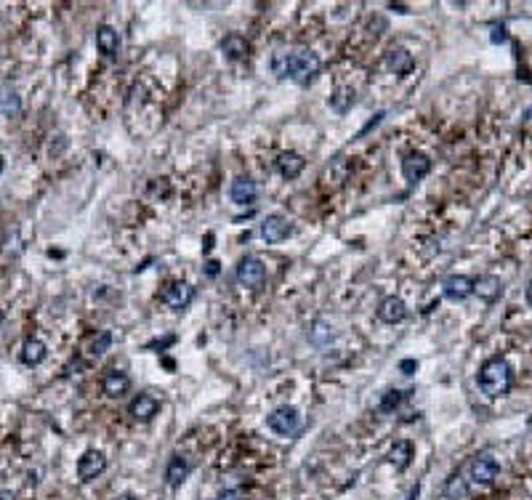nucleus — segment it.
I'll return each instance as SVG.
<instances>
[{"label": "nucleus", "instance_id": "obj_1", "mask_svg": "<svg viewBox=\"0 0 532 500\" xmlns=\"http://www.w3.org/2000/svg\"><path fill=\"white\" fill-rule=\"evenodd\" d=\"M272 70L277 77H288L296 86H309L322 70V61L309 48H293V51H277L272 59Z\"/></svg>", "mask_w": 532, "mask_h": 500}, {"label": "nucleus", "instance_id": "obj_2", "mask_svg": "<svg viewBox=\"0 0 532 500\" xmlns=\"http://www.w3.org/2000/svg\"><path fill=\"white\" fill-rule=\"evenodd\" d=\"M511 383H514V370H511L508 360L492 357V360H487L482 364V370H479V389H482L485 396L501 399V396L511 392Z\"/></svg>", "mask_w": 532, "mask_h": 500}, {"label": "nucleus", "instance_id": "obj_3", "mask_svg": "<svg viewBox=\"0 0 532 500\" xmlns=\"http://www.w3.org/2000/svg\"><path fill=\"white\" fill-rule=\"evenodd\" d=\"M498 471H501V466H498V460L492 458V455H476V458H471L466 466H463V474H466V479H469V485L471 487H487V485H492L495 479H498Z\"/></svg>", "mask_w": 532, "mask_h": 500}, {"label": "nucleus", "instance_id": "obj_4", "mask_svg": "<svg viewBox=\"0 0 532 500\" xmlns=\"http://www.w3.org/2000/svg\"><path fill=\"white\" fill-rule=\"evenodd\" d=\"M266 426L272 428L274 434H280V437H296L301 428H304V418H301V412L296 408H277L266 418Z\"/></svg>", "mask_w": 532, "mask_h": 500}, {"label": "nucleus", "instance_id": "obj_5", "mask_svg": "<svg viewBox=\"0 0 532 500\" xmlns=\"http://www.w3.org/2000/svg\"><path fill=\"white\" fill-rule=\"evenodd\" d=\"M237 282L243 288L259 290L264 282H266V266L261 264V258L256 256H245L240 264H237Z\"/></svg>", "mask_w": 532, "mask_h": 500}, {"label": "nucleus", "instance_id": "obj_6", "mask_svg": "<svg viewBox=\"0 0 532 500\" xmlns=\"http://www.w3.org/2000/svg\"><path fill=\"white\" fill-rule=\"evenodd\" d=\"M290 232H293L290 221L285 218V216H280V213H272V216H266V218L261 221V229H259V234L269 245H277V243H282V240H288Z\"/></svg>", "mask_w": 532, "mask_h": 500}, {"label": "nucleus", "instance_id": "obj_7", "mask_svg": "<svg viewBox=\"0 0 532 500\" xmlns=\"http://www.w3.org/2000/svg\"><path fill=\"white\" fill-rule=\"evenodd\" d=\"M160 298H163V303L170 306L173 312H182V309H186L189 303L195 301V288L186 285V282H170V285H166Z\"/></svg>", "mask_w": 532, "mask_h": 500}, {"label": "nucleus", "instance_id": "obj_8", "mask_svg": "<svg viewBox=\"0 0 532 500\" xmlns=\"http://www.w3.org/2000/svg\"><path fill=\"white\" fill-rule=\"evenodd\" d=\"M106 469V458L99 450H88L83 453V458L77 460V476L80 482H93L96 476H102Z\"/></svg>", "mask_w": 532, "mask_h": 500}, {"label": "nucleus", "instance_id": "obj_9", "mask_svg": "<svg viewBox=\"0 0 532 500\" xmlns=\"http://www.w3.org/2000/svg\"><path fill=\"white\" fill-rule=\"evenodd\" d=\"M428 170H431V160H428V154H424V152H410V154L402 160V176L410 184H418Z\"/></svg>", "mask_w": 532, "mask_h": 500}, {"label": "nucleus", "instance_id": "obj_10", "mask_svg": "<svg viewBox=\"0 0 532 500\" xmlns=\"http://www.w3.org/2000/svg\"><path fill=\"white\" fill-rule=\"evenodd\" d=\"M229 195H232V202L237 205H253L259 197V186L250 176H237L229 186Z\"/></svg>", "mask_w": 532, "mask_h": 500}, {"label": "nucleus", "instance_id": "obj_11", "mask_svg": "<svg viewBox=\"0 0 532 500\" xmlns=\"http://www.w3.org/2000/svg\"><path fill=\"white\" fill-rule=\"evenodd\" d=\"M442 288H444V296L450 301H466L469 296H474V280L466 274H450Z\"/></svg>", "mask_w": 532, "mask_h": 500}, {"label": "nucleus", "instance_id": "obj_12", "mask_svg": "<svg viewBox=\"0 0 532 500\" xmlns=\"http://www.w3.org/2000/svg\"><path fill=\"white\" fill-rule=\"evenodd\" d=\"M408 317V303L402 301L399 296H386L383 301L378 303V319L386 322V325H396Z\"/></svg>", "mask_w": 532, "mask_h": 500}, {"label": "nucleus", "instance_id": "obj_13", "mask_svg": "<svg viewBox=\"0 0 532 500\" xmlns=\"http://www.w3.org/2000/svg\"><path fill=\"white\" fill-rule=\"evenodd\" d=\"M157 410H160V399L152 394H138L134 402H131V408L128 412L134 415V421H141V424H147V421H152L154 415H157Z\"/></svg>", "mask_w": 532, "mask_h": 500}, {"label": "nucleus", "instance_id": "obj_14", "mask_svg": "<svg viewBox=\"0 0 532 500\" xmlns=\"http://www.w3.org/2000/svg\"><path fill=\"white\" fill-rule=\"evenodd\" d=\"M474 293H476L482 301H495V298H501V293H503L501 277H495V274H482V277H476V280H474Z\"/></svg>", "mask_w": 532, "mask_h": 500}, {"label": "nucleus", "instance_id": "obj_15", "mask_svg": "<svg viewBox=\"0 0 532 500\" xmlns=\"http://www.w3.org/2000/svg\"><path fill=\"white\" fill-rule=\"evenodd\" d=\"M386 67H389L396 77H405L412 67H415V59H412L410 51H405V48H392V51L386 54Z\"/></svg>", "mask_w": 532, "mask_h": 500}, {"label": "nucleus", "instance_id": "obj_16", "mask_svg": "<svg viewBox=\"0 0 532 500\" xmlns=\"http://www.w3.org/2000/svg\"><path fill=\"white\" fill-rule=\"evenodd\" d=\"M96 48L104 56H118V51H120V35H118V30L109 27V24H102L96 30Z\"/></svg>", "mask_w": 532, "mask_h": 500}, {"label": "nucleus", "instance_id": "obj_17", "mask_svg": "<svg viewBox=\"0 0 532 500\" xmlns=\"http://www.w3.org/2000/svg\"><path fill=\"white\" fill-rule=\"evenodd\" d=\"M102 389H104L106 396L118 399V396H122L131 389V378H128L122 370H109L104 376V380H102Z\"/></svg>", "mask_w": 532, "mask_h": 500}, {"label": "nucleus", "instance_id": "obj_18", "mask_svg": "<svg viewBox=\"0 0 532 500\" xmlns=\"http://www.w3.org/2000/svg\"><path fill=\"white\" fill-rule=\"evenodd\" d=\"M248 51H250L248 40H245L243 35H237V32H232V35H227V38L221 40V54L232 61L245 59V56H248Z\"/></svg>", "mask_w": 532, "mask_h": 500}, {"label": "nucleus", "instance_id": "obj_19", "mask_svg": "<svg viewBox=\"0 0 532 500\" xmlns=\"http://www.w3.org/2000/svg\"><path fill=\"white\" fill-rule=\"evenodd\" d=\"M189 471H192V466H189V460L184 458V455H173L170 460H168V469H166V482L170 487H179L189 476Z\"/></svg>", "mask_w": 532, "mask_h": 500}, {"label": "nucleus", "instance_id": "obj_20", "mask_svg": "<svg viewBox=\"0 0 532 500\" xmlns=\"http://www.w3.org/2000/svg\"><path fill=\"white\" fill-rule=\"evenodd\" d=\"M469 492H471V485H469L463 469L456 471V474L444 482V498L447 500H463V498H469Z\"/></svg>", "mask_w": 532, "mask_h": 500}, {"label": "nucleus", "instance_id": "obj_21", "mask_svg": "<svg viewBox=\"0 0 532 500\" xmlns=\"http://www.w3.org/2000/svg\"><path fill=\"white\" fill-rule=\"evenodd\" d=\"M46 357H48V349L40 338H27V341H24V346H22V362L27 364V367H38Z\"/></svg>", "mask_w": 532, "mask_h": 500}, {"label": "nucleus", "instance_id": "obj_22", "mask_svg": "<svg viewBox=\"0 0 532 500\" xmlns=\"http://www.w3.org/2000/svg\"><path fill=\"white\" fill-rule=\"evenodd\" d=\"M306 160L298 154V152H285V154H280V160H277V170L285 176V179H296L301 170H304Z\"/></svg>", "mask_w": 532, "mask_h": 500}, {"label": "nucleus", "instance_id": "obj_23", "mask_svg": "<svg viewBox=\"0 0 532 500\" xmlns=\"http://www.w3.org/2000/svg\"><path fill=\"white\" fill-rule=\"evenodd\" d=\"M410 460H412V444L410 442L408 439L394 442V447L389 450V463H392L396 471H405L408 466H410Z\"/></svg>", "mask_w": 532, "mask_h": 500}, {"label": "nucleus", "instance_id": "obj_24", "mask_svg": "<svg viewBox=\"0 0 532 500\" xmlns=\"http://www.w3.org/2000/svg\"><path fill=\"white\" fill-rule=\"evenodd\" d=\"M22 112V99L14 88H0V115L3 118H16Z\"/></svg>", "mask_w": 532, "mask_h": 500}, {"label": "nucleus", "instance_id": "obj_25", "mask_svg": "<svg viewBox=\"0 0 532 500\" xmlns=\"http://www.w3.org/2000/svg\"><path fill=\"white\" fill-rule=\"evenodd\" d=\"M330 106L335 112H349L354 106V91L351 88H338V91L330 96Z\"/></svg>", "mask_w": 532, "mask_h": 500}, {"label": "nucleus", "instance_id": "obj_26", "mask_svg": "<svg viewBox=\"0 0 532 500\" xmlns=\"http://www.w3.org/2000/svg\"><path fill=\"white\" fill-rule=\"evenodd\" d=\"M330 179H333V184H344L346 179H349V163H346L344 157H338L333 166L328 168V173H325V182L330 184Z\"/></svg>", "mask_w": 532, "mask_h": 500}, {"label": "nucleus", "instance_id": "obj_27", "mask_svg": "<svg viewBox=\"0 0 532 500\" xmlns=\"http://www.w3.org/2000/svg\"><path fill=\"white\" fill-rule=\"evenodd\" d=\"M109 346H112V333H109V330H102V333H99L91 341L88 351H91L93 357H102V354H106V351H109Z\"/></svg>", "mask_w": 532, "mask_h": 500}, {"label": "nucleus", "instance_id": "obj_28", "mask_svg": "<svg viewBox=\"0 0 532 500\" xmlns=\"http://www.w3.org/2000/svg\"><path fill=\"white\" fill-rule=\"evenodd\" d=\"M402 399H405V394H402V392H396V389L386 392L383 399H380V412H394V410L402 405Z\"/></svg>", "mask_w": 532, "mask_h": 500}, {"label": "nucleus", "instance_id": "obj_29", "mask_svg": "<svg viewBox=\"0 0 532 500\" xmlns=\"http://www.w3.org/2000/svg\"><path fill=\"white\" fill-rule=\"evenodd\" d=\"M309 338H312L314 346H325V344L333 338V333H330V328H328L325 322H314V330L309 333Z\"/></svg>", "mask_w": 532, "mask_h": 500}, {"label": "nucleus", "instance_id": "obj_30", "mask_svg": "<svg viewBox=\"0 0 532 500\" xmlns=\"http://www.w3.org/2000/svg\"><path fill=\"white\" fill-rule=\"evenodd\" d=\"M399 370H402L405 376H412V373L418 370V362H415V360H402V362H399Z\"/></svg>", "mask_w": 532, "mask_h": 500}, {"label": "nucleus", "instance_id": "obj_31", "mask_svg": "<svg viewBox=\"0 0 532 500\" xmlns=\"http://www.w3.org/2000/svg\"><path fill=\"white\" fill-rule=\"evenodd\" d=\"M216 500H243V492L240 490H224Z\"/></svg>", "mask_w": 532, "mask_h": 500}, {"label": "nucleus", "instance_id": "obj_32", "mask_svg": "<svg viewBox=\"0 0 532 500\" xmlns=\"http://www.w3.org/2000/svg\"><path fill=\"white\" fill-rule=\"evenodd\" d=\"M506 38H508V35H506V27H495V30H492V43H506Z\"/></svg>", "mask_w": 532, "mask_h": 500}, {"label": "nucleus", "instance_id": "obj_33", "mask_svg": "<svg viewBox=\"0 0 532 500\" xmlns=\"http://www.w3.org/2000/svg\"><path fill=\"white\" fill-rule=\"evenodd\" d=\"M205 274H208V277H216V274H218V261H208V264H205Z\"/></svg>", "mask_w": 532, "mask_h": 500}, {"label": "nucleus", "instance_id": "obj_34", "mask_svg": "<svg viewBox=\"0 0 532 500\" xmlns=\"http://www.w3.org/2000/svg\"><path fill=\"white\" fill-rule=\"evenodd\" d=\"M392 8H394L396 14H410V8H408V6H402V3H392Z\"/></svg>", "mask_w": 532, "mask_h": 500}, {"label": "nucleus", "instance_id": "obj_35", "mask_svg": "<svg viewBox=\"0 0 532 500\" xmlns=\"http://www.w3.org/2000/svg\"><path fill=\"white\" fill-rule=\"evenodd\" d=\"M0 500H14V495L8 490H0Z\"/></svg>", "mask_w": 532, "mask_h": 500}, {"label": "nucleus", "instance_id": "obj_36", "mask_svg": "<svg viewBox=\"0 0 532 500\" xmlns=\"http://www.w3.org/2000/svg\"><path fill=\"white\" fill-rule=\"evenodd\" d=\"M524 293H527V301L532 303V280H530V282H527V290H524Z\"/></svg>", "mask_w": 532, "mask_h": 500}, {"label": "nucleus", "instance_id": "obj_37", "mask_svg": "<svg viewBox=\"0 0 532 500\" xmlns=\"http://www.w3.org/2000/svg\"><path fill=\"white\" fill-rule=\"evenodd\" d=\"M120 500H136V498H134V495H122Z\"/></svg>", "mask_w": 532, "mask_h": 500}, {"label": "nucleus", "instance_id": "obj_38", "mask_svg": "<svg viewBox=\"0 0 532 500\" xmlns=\"http://www.w3.org/2000/svg\"><path fill=\"white\" fill-rule=\"evenodd\" d=\"M0 322H3V309H0Z\"/></svg>", "mask_w": 532, "mask_h": 500}]
</instances>
